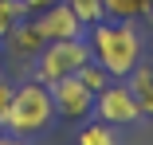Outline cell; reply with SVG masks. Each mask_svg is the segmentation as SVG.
<instances>
[{
	"instance_id": "obj_1",
	"label": "cell",
	"mask_w": 153,
	"mask_h": 145,
	"mask_svg": "<svg viewBox=\"0 0 153 145\" xmlns=\"http://www.w3.org/2000/svg\"><path fill=\"white\" fill-rule=\"evenodd\" d=\"M86 43L94 63L106 67L110 78H126L141 63V32L134 20H98L86 27Z\"/></svg>"
},
{
	"instance_id": "obj_2",
	"label": "cell",
	"mask_w": 153,
	"mask_h": 145,
	"mask_svg": "<svg viewBox=\"0 0 153 145\" xmlns=\"http://www.w3.org/2000/svg\"><path fill=\"white\" fill-rule=\"evenodd\" d=\"M55 122V102H51V90L43 82H24L12 90V102L8 110H0V126L16 137H32V133H43L51 129Z\"/></svg>"
},
{
	"instance_id": "obj_3",
	"label": "cell",
	"mask_w": 153,
	"mask_h": 145,
	"mask_svg": "<svg viewBox=\"0 0 153 145\" xmlns=\"http://www.w3.org/2000/svg\"><path fill=\"white\" fill-rule=\"evenodd\" d=\"M90 59H94V55H90L86 36H79V39H51L36 55V82L51 86V82L67 78V75H79L82 63H90Z\"/></svg>"
},
{
	"instance_id": "obj_4",
	"label": "cell",
	"mask_w": 153,
	"mask_h": 145,
	"mask_svg": "<svg viewBox=\"0 0 153 145\" xmlns=\"http://www.w3.org/2000/svg\"><path fill=\"white\" fill-rule=\"evenodd\" d=\"M94 118L106 122V126H134V122L145 118V114H141V106H137V98H134L130 86L106 82L102 90L94 94Z\"/></svg>"
},
{
	"instance_id": "obj_5",
	"label": "cell",
	"mask_w": 153,
	"mask_h": 145,
	"mask_svg": "<svg viewBox=\"0 0 153 145\" xmlns=\"http://www.w3.org/2000/svg\"><path fill=\"white\" fill-rule=\"evenodd\" d=\"M47 90H51L55 114H63V118H71V122H82V118L94 114V90H90L79 75H67V78L51 82Z\"/></svg>"
},
{
	"instance_id": "obj_6",
	"label": "cell",
	"mask_w": 153,
	"mask_h": 145,
	"mask_svg": "<svg viewBox=\"0 0 153 145\" xmlns=\"http://www.w3.org/2000/svg\"><path fill=\"white\" fill-rule=\"evenodd\" d=\"M36 27L43 32L47 43H51V39H79V36H86V24L63 4V0H55L51 8H43V12L36 16Z\"/></svg>"
},
{
	"instance_id": "obj_7",
	"label": "cell",
	"mask_w": 153,
	"mask_h": 145,
	"mask_svg": "<svg viewBox=\"0 0 153 145\" xmlns=\"http://www.w3.org/2000/svg\"><path fill=\"white\" fill-rule=\"evenodd\" d=\"M43 32L36 27V20H20L16 27H12V36L4 39V47L12 51V55H27V59H32V55H39L43 51Z\"/></svg>"
},
{
	"instance_id": "obj_8",
	"label": "cell",
	"mask_w": 153,
	"mask_h": 145,
	"mask_svg": "<svg viewBox=\"0 0 153 145\" xmlns=\"http://www.w3.org/2000/svg\"><path fill=\"white\" fill-rule=\"evenodd\" d=\"M126 86L134 90L141 114H145V118H153V63H137V67L126 75Z\"/></svg>"
},
{
	"instance_id": "obj_9",
	"label": "cell",
	"mask_w": 153,
	"mask_h": 145,
	"mask_svg": "<svg viewBox=\"0 0 153 145\" xmlns=\"http://www.w3.org/2000/svg\"><path fill=\"white\" fill-rule=\"evenodd\" d=\"M102 8L110 20H137V16L153 20V0H102Z\"/></svg>"
},
{
	"instance_id": "obj_10",
	"label": "cell",
	"mask_w": 153,
	"mask_h": 145,
	"mask_svg": "<svg viewBox=\"0 0 153 145\" xmlns=\"http://www.w3.org/2000/svg\"><path fill=\"white\" fill-rule=\"evenodd\" d=\"M24 16H27V12H24L20 0H0V43L12 36V27H16Z\"/></svg>"
},
{
	"instance_id": "obj_11",
	"label": "cell",
	"mask_w": 153,
	"mask_h": 145,
	"mask_svg": "<svg viewBox=\"0 0 153 145\" xmlns=\"http://www.w3.org/2000/svg\"><path fill=\"white\" fill-rule=\"evenodd\" d=\"M63 4L90 27V24H98V20H106V8H102V0H63Z\"/></svg>"
},
{
	"instance_id": "obj_12",
	"label": "cell",
	"mask_w": 153,
	"mask_h": 145,
	"mask_svg": "<svg viewBox=\"0 0 153 145\" xmlns=\"http://www.w3.org/2000/svg\"><path fill=\"white\" fill-rule=\"evenodd\" d=\"M79 145H118V137H114V126H106V122L86 126V129L79 133Z\"/></svg>"
},
{
	"instance_id": "obj_13",
	"label": "cell",
	"mask_w": 153,
	"mask_h": 145,
	"mask_svg": "<svg viewBox=\"0 0 153 145\" xmlns=\"http://www.w3.org/2000/svg\"><path fill=\"white\" fill-rule=\"evenodd\" d=\"M79 78H82V82L90 86V90L98 94L102 86H106V78H110V75H106V67H102V63H94V59H90V63H82V71H79Z\"/></svg>"
},
{
	"instance_id": "obj_14",
	"label": "cell",
	"mask_w": 153,
	"mask_h": 145,
	"mask_svg": "<svg viewBox=\"0 0 153 145\" xmlns=\"http://www.w3.org/2000/svg\"><path fill=\"white\" fill-rule=\"evenodd\" d=\"M24 4V12H43V8H51L55 0H20Z\"/></svg>"
},
{
	"instance_id": "obj_15",
	"label": "cell",
	"mask_w": 153,
	"mask_h": 145,
	"mask_svg": "<svg viewBox=\"0 0 153 145\" xmlns=\"http://www.w3.org/2000/svg\"><path fill=\"white\" fill-rule=\"evenodd\" d=\"M8 102H12V82L0 78V110H8Z\"/></svg>"
},
{
	"instance_id": "obj_16",
	"label": "cell",
	"mask_w": 153,
	"mask_h": 145,
	"mask_svg": "<svg viewBox=\"0 0 153 145\" xmlns=\"http://www.w3.org/2000/svg\"><path fill=\"white\" fill-rule=\"evenodd\" d=\"M0 145H27L24 137H16V133H4V137H0Z\"/></svg>"
}]
</instances>
